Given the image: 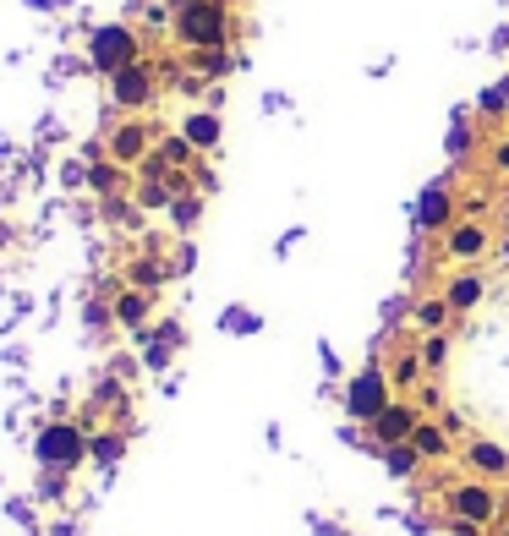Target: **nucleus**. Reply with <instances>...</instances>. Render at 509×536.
<instances>
[{
    "label": "nucleus",
    "mask_w": 509,
    "mask_h": 536,
    "mask_svg": "<svg viewBox=\"0 0 509 536\" xmlns=\"http://www.w3.org/2000/svg\"><path fill=\"white\" fill-rule=\"evenodd\" d=\"M176 33H181L187 44H198V50H214V44H225V6H219V0H198V6H181Z\"/></svg>",
    "instance_id": "f257e3e1"
},
{
    "label": "nucleus",
    "mask_w": 509,
    "mask_h": 536,
    "mask_svg": "<svg viewBox=\"0 0 509 536\" xmlns=\"http://www.w3.org/2000/svg\"><path fill=\"white\" fill-rule=\"evenodd\" d=\"M449 515L466 520V526H493L499 498H493L488 482H460V487H449Z\"/></svg>",
    "instance_id": "f03ea898"
},
{
    "label": "nucleus",
    "mask_w": 509,
    "mask_h": 536,
    "mask_svg": "<svg viewBox=\"0 0 509 536\" xmlns=\"http://www.w3.org/2000/svg\"><path fill=\"white\" fill-rule=\"evenodd\" d=\"M444 252H449L455 263H477L482 252H493V230L482 225V219H460V225H449Z\"/></svg>",
    "instance_id": "7ed1b4c3"
},
{
    "label": "nucleus",
    "mask_w": 509,
    "mask_h": 536,
    "mask_svg": "<svg viewBox=\"0 0 509 536\" xmlns=\"http://www.w3.org/2000/svg\"><path fill=\"white\" fill-rule=\"evenodd\" d=\"M389 405V378L384 372H362V378L351 383V416H362V422H378Z\"/></svg>",
    "instance_id": "20e7f679"
},
{
    "label": "nucleus",
    "mask_w": 509,
    "mask_h": 536,
    "mask_svg": "<svg viewBox=\"0 0 509 536\" xmlns=\"http://www.w3.org/2000/svg\"><path fill=\"white\" fill-rule=\"evenodd\" d=\"M126 55H132V33L126 28H99L94 33V61L104 66V72H121Z\"/></svg>",
    "instance_id": "39448f33"
},
{
    "label": "nucleus",
    "mask_w": 509,
    "mask_h": 536,
    "mask_svg": "<svg viewBox=\"0 0 509 536\" xmlns=\"http://www.w3.org/2000/svg\"><path fill=\"white\" fill-rule=\"evenodd\" d=\"M378 438H384V444H411V433H416V411L411 405H400V400H389L384 405V416H378Z\"/></svg>",
    "instance_id": "423d86ee"
},
{
    "label": "nucleus",
    "mask_w": 509,
    "mask_h": 536,
    "mask_svg": "<svg viewBox=\"0 0 509 536\" xmlns=\"http://www.w3.org/2000/svg\"><path fill=\"white\" fill-rule=\"evenodd\" d=\"M110 88H115V99H121V104H148V93H154V83H148V66H121Z\"/></svg>",
    "instance_id": "0eeeda50"
},
{
    "label": "nucleus",
    "mask_w": 509,
    "mask_h": 536,
    "mask_svg": "<svg viewBox=\"0 0 509 536\" xmlns=\"http://www.w3.org/2000/svg\"><path fill=\"white\" fill-rule=\"evenodd\" d=\"M411 449L422 454V460H438V454L449 449V422H416V433H411Z\"/></svg>",
    "instance_id": "6e6552de"
},
{
    "label": "nucleus",
    "mask_w": 509,
    "mask_h": 536,
    "mask_svg": "<svg viewBox=\"0 0 509 536\" xmlns=\"http://www.w3.org/2000/svg\"><path fill=\"white\" fill-rule=\"evenodd\" d=\"M466 460H471V471H482V476H504L509 471V454L499 444H488V438H477V444L466 449Z\"/></svg>",
    "instance_id": "1a4fd4ad"
},
{
    "label": "nucleus",
    "mask_w": 509,
    "mask_h": 536,
    "mask_svg": "<svg viewBox=\"0 0 509 536\" xmlns=\"http://www.w3.org/2000/svg\"><path fill=\"white\" fill-rule=\"evenodd\" d=\"M444 301H449V312H471V307L482 301V274H460V279H449Z\"/></svg>",
    "instance_id": "9d476101"
},
{
    "label": "nucleus",
    "mask_w": 509,
    "mask_h": 536,
    "mask_svg": "<svg viewBox=\"0 0 509 536\" xmlns=\"http://www.w3.org/2000/svg\"><path fill=\"white\" fill-rule=\"evenodd\" d=\"M444 318H449V301L438 296V301H422V307H416V323H422V329H444Z\"/></svg>",
    "instance_id": "9b49d317"
},
{
    "label": "nucleus",
    "mask_w": 509,
    "mask_h": 536,
    "mask_svg": "<svg viewBox=\"0 0 509 536\" xmlns=\"http://www.w3.org/2000/svg\"><path fill=\"white\" fill-rule=\"evenodd\" d=\"M444 356H449V334H427V345H422V367H444Z\"/></svg>",
    "instance_id": "f8f14e48"
},
{
    "label": "nucleus",
    "mask_w": 509,
    "mask_h": 536,
    "mask_svg": "<svg viewBox=\"0 0 509 536\" xmlns=\"http://www.w3.org/2000/svg\"><path fill=\"white\" fill-rule=\"evenodd\" d=\"M115 154H121V159H137V154H143V126H126V132H115Z\"/></svg>",
    "instance_id": "ddd939ff"
},
{
    "label": "nucleus",
    "mask_w": 509,
    "mask_h": 536,
    "mask_svg": "<svg viewBox=\"0 0 509 536\" xmlns=\"http://www.w3.org/2000/svg\"><path fill=\"white\" fill-rule=\"evenodd\" d=\"M416 372H422V356L406 351V356L395 361V372H389V383H416Z\"/></svg>",
    "instance_id": "4468645a"
},
{
    "label": "nucleus",
    "mask_w": 509,
    "mask_h": 536,
    "mask_svg": "<svg viewBox=\"0 0 509 536\" xmlns=\"http://www.w3.org/2000/svg\"><path fill=\"white\" fill-rule=\"evenodd\" d=\"M187 132H192V143H214V137H219V121H214V115H192Z\"/></svg>",
    "instance_id": "2eb2a0df"
},
{
    "label": "nucleus",
    "mask_w": 509,
    "mask_h": 536,
    "mask_svg": "<svg viewBox=\"0 0 509 536\" xmlns=\"http://www.w3.org/2000/svg\"><path fill=\"white\" fill-rule=\"evenodd\" d=\"M143 312H148V301H143V296H126V301H121V318H126V323H137Z\"/></svg>",
    "instance_id": "dca6fc26"
},
{
    "label": "nucleus",
    "mask_w": 509,
    "mask_h": 536,
    "mask_svg": "<svg viewBox=\"0 0 509 536\" xmlns=\"http://www.w3.org/2000/svg\"><path fill=\"white\" fill-rule=\"evenodd\" d=\"M427 225H438V219H444V192H433V197H427Z\"/></svg>",
    "instance_id": "f3484780"
},
{
    "label": "nucleus",
    "mask_w": 509,
    "mask_h": 536,
    "mask_svg": "<svg viewBox=\"0 0 509 536\" xmlns=\"http://www.w3.org/2000/svg\"><path fill=\"white\" fill-rule=\"evenodd\" d=\"M493 165H499V170H504V176H509V137H504V143H499V148H493Z\"/></svg>",
    "instance_id": "a211bd4d"
},
{
    "label": "nucleus",
    "mask_w": 509,
    "mask_h": 536,
    "mask_svg": "<svg viewBox=\"0 0 509 536\" xmlns=\"http://www.w3.org/2000/svg\"><path fill=\"white\" fill-rule=\"evenodd\" d=\"M176 6H198V0H176Z\"/></svg>",
    "instance_id": "6ab92c4d"
},
{
    "label": "nucleus",
    "mask_w": 509,
    "mask_h": 536,
    "mask_svg": "<svg viewBox=\"0 0 509 536\" xmlns=\"http://www.w3.org/2000/svg\"><path fill=\"white\" fill-rule=\"evenodd\" d=\"M499 536H509V526H504V531H499Z\"/></svg>",
    "instance_id": "aec40b11"
}]
</instances>
